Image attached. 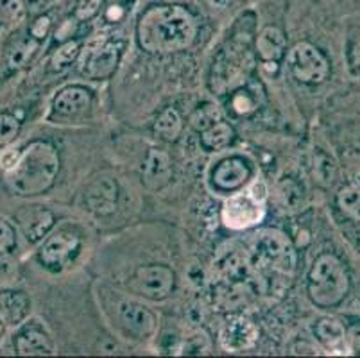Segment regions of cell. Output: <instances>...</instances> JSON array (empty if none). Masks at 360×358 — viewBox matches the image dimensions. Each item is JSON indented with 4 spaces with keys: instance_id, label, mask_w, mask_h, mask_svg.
I'll return each mask as SVG.
<instances>
[{
    "instance_id": "23",
    "label": "cell",
    "mask_w": 360,
    "mask_h": 358,
    "mask_svg": "<svg viewBox=\"0 0 360 358\" xmlns=\"http://www.w3.org/2000/svg\"><path fill=\"white\" fill-rule=\"evenodd\" d=\"M258 106H260V94H258L257 87L244 84V87L231 91L230 108L233 113L240 115V117H248V115L255 113Z\"/></svg>"
},
{
    "instance_id": "37",
    "label": "cell",
    "mask_w": 360,
    "mask_h": 358,
    "mask_svg": "<svg viewBox=\"0 0 360 358\" xmlns=\"http://www.w3.org/2000/svg\"><path fill=\"white\" fill-rule=\"evenodd\" d=\"M49 29H51V20H49V16H40V18L36 20L34 24L31 25V36L36 39L45 38Z\"/></svg>"
},
{
    "instance_id": "21",
    "label": "cell",
    "mask_w": 360,
    "mask_h": 358,
    "mask_svg": "<svg viewBox=\"0 0 360 358\" xmlns=\"http://www.w3.org/2000/svg\"><path fill=\"white\" fill-rule=\"evenodd\" d=\"M285 36L278 27H265L260 34L257 36V54L265 63H276L278 59L285 54Z\"/></svg>"
},
{
    "instance_id": "27",
    "label": "cell",
    "mask_w": 360,
    "mask_h": 358,
    "mask_svg": "<svg viewBox=\"0 0 360 358\" xmlns=\"http://www.w3.org/2000/svg\"><path fill=\"white\" fill-rule=\"evenodd\" d=\"M36 49H38V44H36V41H32V39H25V41L16 44L8 54L9 67L11 68L25 67V65L31 61L32 56L36 54Z\"/></svg>"
},
{
    "instance_id": "40",
    "label": "cell",
    "mask_w": 360,
    "mask_h": 358,
    "mask_svg": "<svg viewBox=\"0 0 360 358\" xmlns=\"http://www.w3.org/2000/svg\"><path fill=\"white\" fill-rule=\"evenodd\" d=\"M45 4V0H24V6L31 11H36V9H41Z\"/></svg>"
},
{
    "instance_id": "10",
    "label": "cell",
    "mask_w": 360,
    "mask_h": 358,
    "mask_svg": "<svg viewBox=\"0 0 360 358\" xmlns=\"http://www.w3.org/2000/svg\"><path fill=\"white\" fill-rule=\"evenodd\" d=\"M264 201L253 193H237L222 206V221L231 229H245L258 224L264 219Z\"/></svg>"
},
{
    "instance_id": "18",
    "label": "cell",
    "mask_w": 360,
    "mask_h": 358,
    "mask_svg": "<svg viewBox=\"0 0 360 358\" xmlns=\"http://www.w3.org/2000/svg\"><path fill=\"white\" fill-rule=\"evenodd\" d=\"M91 101H94V95H91L90 90H86V88L83 87H68L63 88V90L54 97L52 111H54L58 117H79V115L86 113V111L90 110Z\"/></svg>"
},
{
    "instance_id": "15",
    "label": "cell",
    "mask_w": 360,
    "mask_h": 358,
    "mask_svg": "<svg viewBox=\"0 0 360 358\" xmlns=\"http://www.w3.org/2000/svg\"><path fill=\"white\" fill-rule=\"evenodd\" d=\"M16 222L20 224L22 231L29 242H38L44 241L54 226V213L45 206H24L16 212Z\"/></svg>"
},
{
    "instance_id": "9",
    "label": "cell",
    "mask_w": 360,
    "mask_h": 358,
    "mask_svg": "<svg viewBox=\"0 0 360 358\" xmlns=\"http://www.w3.org/2000/svg\"><path fill=\"white\" fill-rule=\"evenodd\" d=\"M176 283V274L167 265H143L135 272L131 287L147 300H165L172 292Z\"/></svg>"
},
{
    "instance_id": "13",
    "label": "cell",
    "mask_w": 360,
    "mask_h": 358,
    "mask_svg": "<svg viewBox=\"0 0 360 358\" xmlns=\"http://www.w3.org/2000/svg\"><path fill=\"white\" fill-rule=\"evenodd\" d=\"M250 176V163L240 156H230L215 165L212 183L221 192H235L248 183Z\"/></svg>"
},
{
    "instance_id": "39",
    "label": "cell",
    "mask_w": 360,
    "mask_h": 358,
    "mask_svg": "<svg viewBox=\"0 0 360 358\" xmlns=\"http://www.w3.org/2000/svg\"><path fill=\"white\" fill-rule=\"evenodd\" d=\"M346 236H348L349 242L360 251V228H356V226H348V228H346Z\"/></svg>"
},
{
    "instance_id": "8",
    "label": "cell",
    "mask_w": 360,
    "mask_h": 358,
    "mask_svg": "<svg viewBox=\"0 0 360 358\" xmlns=\"http://www.w3.org/2000/svg\"><path fill=\"white\" fill-rule=\"evenodd\" d=\"M117 63H119V49L115 44L104 39V41H94L84 49L79 58V70L88 79L101 81L115 72Z\"/></svg>"
},
{
    "instance_id": "25",
    "label": "cell",
    "mask_w": 360,
    "mask_h": 358,
    "mask_svg": "<svg viewBox=\"0 0 360 358\" xmlns=\"http://www.w3.org/2000/svg\"><path fill=\"white\" fill-rule=\"evenodd\" d=\"M314 176L316 181L325 188L332 186L337 179V163L323 151H316L314 154Z\"/></svg>"
},
{
    "instance_id": "14",
    "label": "cell",
    "mask_w": 360,
    "mask_h": 358,
    "mask_svg": "<svg viewBox=\"0 0 360 358\" xmlns=\"http://www.w3.org/2000/svg\"><path fill=\"white\" fill-rule=\"evenodd\" d=\"M84 203L86 208L96 215L104 217L115 212L119 203V186L115 179L106 176L94 179L84 193Z\"/></svg>"
},
{
    "instance_id": "38",
    "label": "cell",
    "mask_w": 360,
    "mask_h": 358,
    "mask_svg": "<svg viewBox=\"0 0 360 358\" xmlns=\"http://www.w3.org/2000/svg\"><path fill=\"white\" fill-rule=\"evenodd\" d=\"M348 63L355 74H360V36L352 44L348 51Z\"/></svg>"
},
{
    "instance_id": "19",
    "label": "cell",
    "mask_w": 360,
    "mask_h": 358,
    "mask_svg": "<svg viewBox=\"0 0 360 358\" xmlns=\"http://www.w3.org/2000/svg\"><path fill=\"white\" fill-rule=\"evenodd\" d=\"M314 333L319 344L332 354H348L349 344L346 337L345 324L339 323L333 317H323L314 326Z\"/></svg>"
},
{
    "instance_id": "36",
    "label": "cell",
    "mask_w": 360,
    "mask_h": 358,
    "mask_svg": "<svg viewBox=\"0 0 360 358\" xmlns=\"http://www.w3.org/2000/svg\"><path fill=\"white\" fill-rule=\"evenodd\" d=\"M346 337H348L349 350L360 353V321L352 323L346 328Z\"/></svg>"
},
{
    "instance_id": "7",
    "label": "cell",
    "mask_w": 360,
    "mask_h": 358,
    "mask_svg": "<svg viewBox=\"0 0 360 358\" xmlns=\"http://www.w3.org/2000/svg\"><path fill=\"white\" fill-rule=\"evenodd\" d=\"M83 241L81 236L68 229H61L49 236L38 251V262L51 272H61L75 256L79 255Z\"/></svg>"
},
{
    "instance_id": "26",
    "label": "cell",
    "mask_w": 360,
    "mask_h": 358,
    "mask_svg": "<svg viewBox=\"0 0 360 358\" xmlns=\"http://www.w3.org/2000/svg\"><path fill=\"white\" fill-rule=\"evenodd\" d=\"M337 205L353 221H360V188L353 185L342 186L337 193Z\"/></svg>"
},
{
    "instance_id": "31",
    "label": "cell",
    "mask_w": 360,
    "mask_h": 358,
    "mask_svg": "<svg viewBox=\"0 0 360 358\" xmlns=\"http://www.w3.org/2000/svg\"><path fill=\"white\" fill-rule=\"evenodd\" d=\"M210 351V340L205 333H194L183 340L181 346L178 347L179 354H205Z\"/></svg>"
},
{
    "instance_id": "29",
    "label": "cell",
    "mask_w": 360,
    "mask_h": 358,
    "mask_svg": "<svg viewBox=\"0 0 360 358\" xmlns=\"http://www.w3.org/2000/svg\"><path fill=\"white\" fill-rule=\"evenodd\" d=\"M278 197L280 201L283 203V206L287 208H294V206L300 205V201L303 199V188L297 181H294L292 177H285L283 181L278 186Z\"/></svg>"
},
{
    "instance_id": "42",
    "label": "cell",
    "mask_w": 360,
    "mask_h": 358,
    "mask_svg": "<svg viewBox=\"0 0 360 358\" xmlns=\"http://www.w3.org/2000/svg\"><path fill=\"white\" fill-rule=\"evenodd\" d=\"M353 154H355L356 158H360V142L356 143V147H355V151H353Z\"/></svg>"
},
{
    "instance_id": "32",
    "label": "cell",
    "mask_w": 360,
    "mask_h": 358,
    "mask_svg": "<svg viewBox=\"0 0 360 358\" xmlns=\"http://www.w3.org/2000/svg\"><path fill=\"white\" fill-rule=\"evenodd\" d=\"M79 54V44L77 41H67V44H63L56 51L54 58H52V65H54V68L61 70V68L68 67Z\"/></svg>"
},
{
    "instance_id": "35",
    "label": "cell",
    "mask_w": 360,
    "mask_h": 358,
    "mask_svg": "<svg viewBox=\"0 0 360 358\" xmlns=\"http://www.w3.org/2000/svg\"><path fill=\"white\" fill-rule=\"evenodd\" d=\"M103 0H79L77 8H75V16L77 20H90L99 13Z\"/></svg>"
},
{
    "instance_id": "33",
    "label": "cell",
    "mask_w": 360,
    "mask_h": 358,
    "mask_svg": "<svg viewBox=\"0 0 360 358\" xmlns=\"http://www.w3.org/2000/svg\"><path fill=\"white\" fill-rule=\"evenodd\" d=\"M16 248L15 228L8 221L0 219V258L9 256Z\"/></svg>"
},
{
    "instance_id": "2",
    "label": "cell",
    "mask_w": 360,
    "mask_h": 358,
    "mask_svg": "<svg viewBox=\"0 0 360 358\" xmlns=\"http://www.w3.org/2000/svg\"><path fill=\"white\" fill-rule=\"evenodd\" d=\"M60 154L49 142H32L9 167L6 181L11 192L22 197L40 196L54 185L60 174Z\"/></svg>"
},
{
    "instance_id": "24",
    "label": "cell",
    "mask_w": 360,
    "mask_h": 358,
    "mask_svg": "<svg viewBox=\"0 0 360 358\" xmlns=\"http://www.w3.org/2000/svg\"><path fill=\"white\" fill-rule=\"evenodd\" d=\"M153 129H155L156 136H160L162 140L174 142V140H178V136L183 131V120L174 108H167V110H163L162 113H160V117L156 118Z\"/></svg>"
},
{
    "instance_id": "3",
    "label": "cell",
    "mask_w": 360,
    "mask_h": 358,
    "mask_svg": "<svg viewBox=\"0 0 360 358\" xmlns=\"http://www.w3.org/2000/svg\"><path fill=\"white\" fill-rule=\"evenodd\" d=\"M253 264L267 290H283L296 271V251L283 233L265 229L255 241Z\"/></svg>"
},
{
    "instance_id": "28",
    "label": "cell",
    "mask_w": 360,
    "mask_h": 358,
    "mask_svg": "<svg viewBox=\"0 0 360 358\" xmlns=\"http://www.w3.org/2000/svg\"><path fill=\"white\" fill-rule=\"evenodd\" d=\"M219 120H222L221 111L217 110V106H215V104H210V103H206V104H202V106H199L191 117L192 127H195L198 131H205L206 127H210L212 124L219 122Z\"/></svg>"
},
{
    "instance_id": "22",
    "label": "cell",
    "mask_w": 360,
    "mask_h": 358,
    "mask_svg": "<svg viewBox=\"0 0 360 358\" xmlns=\"http://www.w3.org/2000/svg\"><path fill=\"white\" fill-rule=\"evenodd\" d=\"M233 127L224 122V120H219V122L212 124L210 127L201 131V147L208 153H214V151H221L230 146L233 142Z\"/></svg>"
},
{
    "instance_id": "4",
    "label": "cell",
    "mask_w": 360,
    "mask_h": 358,
    "mask_svg": "<svg viewBox=\"0 0 360 358\" xmlns=\"http://www.w3.org/2000/svg\"><path fill=\"white\" fill-rule=\"evenodd\" d=\"M253 52H251L250 31H238L226 41L224 47L214 58L210 70L212 91L226 95L248 83L251 70H253Z\"/></svg>"
},
{
    "instance_id": "20",
    "label": "cell",
    "mask_w": 360,
    "mask_h": 358,
    "mask_svg": "<svg viewBox=\"0 0 360 358\" xmlns=\"http://www.w3.org/2000/svg\"><path fill=\"white\" fill-rule=\"evenodd\" d=\"M31 312V301L20 290H2L0 292V315L4 323L18 326L25 321Z\"/></svg>"
},
{
    "instance_id": "43",
    "label": "cell",
    "mask_w": 360,
    "mask_h": 358,
    "mask_svg": "<svg viewBox=\"0 0 360 358\" xmlns=\"http://www.w3.org/2000/svg\"><path fill=\"white\" fill-rule=\"evenodd\" d=\"M4 335V324H2V321H0V337Z\"/></svg>"
},
{
    "instance_id": "1",
    "label": "cell",
    "mask_w": 360,
    "mask_h": 358,
    "mask_svg": "<svg viewBox=\"0 0 360 358\" xmlns=\"http://www.w3.org/2000/svg\"><path fill=\"white\" fill-rule=\"evenodd\" d=\"M198 25L191 13L181 6H155L139 20L136 38L150 54H170L194 44Z\"/></svg>"
},
{
    "instance_id": "11",
    "label": "cell",
    "mask_w": 360,
    "mask_h": 358,
    "mask_svg": "<svg viewBox=\"0 0 360 358\" xmlns=\"http://www.w3.org/2000/svg\"><path fill=\"white\" fill-rule=\"evenodd\" d=\"M221 346L230 353H242L258 343V328L248 317L233 315L226 321L219 335Z\"/></svg>"
},
{
    "instance_id": "41",
    "label": "cell",
    "mask_w": 360,
    "mask_h": 358,
    "mask_svg": "<svg viewBox=\"0 0 360 358\" xmlns=\"http://www.w3.org/2000/svg\"><path fill=\"white\" fill-rule=\"evenodd\" d=\"M352 185L356 186V188H360V170L352 176Z\"/></svg>"
},
{
    "instance_id": "5",
    "label": "cell",
    "mask_w": 360,
    "mask_h": 358,
    "mask_svg": "<svg viewBox=\"0 0 360 358\" xmlns=\"http://www.w3.org/2000/svg\"><path fill=\"white\" fill-rule=\"evenodd\" d=\"M310 300L321 308L337 307L349 292V276L345 264L333 252L317 256L307 283Z\"/></svg>"
},
{
    "instance_id": "6",
    "label": "cell",
    "mask_w": 360,
    "mask_h": 358,
    "mask_svg": "<svg viewBox=\"0 0 360 358\" xmlns=\"http://www.w3.org/2000/svg\"><path fill=\"white\" fill-rule=\"evenodd\" d=\"M290 74L303 84L325 83L330 75V63L326 56L309 41L296 44L287 56Z\"/></svg>"
},
{
    "instance_id": "34",
    "label": "cell",
    "mask_w": 360,
    "mask_h": 358,
    "mask_svg": "<svg viewBox=\"0 0 360 358\" xmlns=\"http://www.w3.org/2000/svg\"><path fill=\"white\" fill-rule=\"evenodd\" d=\"M0 16L9 22H20L25 16V6L20 0H0Z\"/></svg>"
},
{
    "instance_id": "17",
    "label": "cell",
    "mask_w": 360,
    "mask_h": 358,
    "mask_svg": "<svg viewBox=\"0 0 360 358\" xmlns=\"http://www.w3.org/2000/svg\"><path fill=\"white\" fill-rule=\"evenodd\" d=\"M140 177H142V185L147 190H162L170 183L172 177V167H170V160L163 151L150 149L147 153L146 160L140 169Z\"/></svg>"
},
{
    "instance_id": "30",
    "label": "cell",
    "mask_w": 360,
    "mask_h": 358,
    "mask_svg": "<svg viewBox=\"0 0 360 358\" xmlns=\"http://www.w3.org/2000/svg\"><path fill=\"white\" fill-rule=\"evenodd\" d=\"M20 133V122L11 113H0V147L8 146Z\"/></svg>"
},
{
    "instance_id": "16",
    "label": "cell",
    "mask_w": 360,
    "mask_h": 358,
    "mask_svg": "<svg viewBox=\"0 0 360 358\" xmlns=\"http://www.w3.org/2000/svg\"><path fill=\"white\" fill-rule=\"evenodd\" d=\"M15 350L22 357H32V354L44 357L54 353V340L44 326L31 323L25 324L15 337Z\"/></svg>"
},
{
    "instance_id": "12",
    "label": "cell",
    "mask_w": 360,
    "mask_h": 358,
    "mask_svg": "<svg viewBox=\"0 0 360 358\" xmlns=\"http://www.w3.org/2000/svg\"><path fill=\"white\" fill-rule=\"evenodd\" d=\"M117 315L129 333L140 339H147L156 331V317L143 305L133 300H122L117 303Z\"/></svg>"
}]
</instances>
